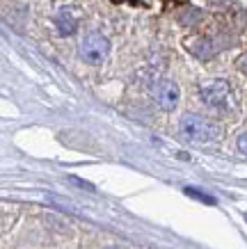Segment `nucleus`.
I'll return each instance as SVG.
<instances>
[{
	"mask_svg": "<svg viewBox=\"0 0 247 249\" xmlns=\"http://www.w3.org/2000/svg\"><path fill=\"white\" fill-rule=\"evenodd\" d=\"M179 128L186 140H190V142H195V144L215 142L222 135V128L217 124H213L206 117H199V114H183Z\"/></svg>",
	"mask_w": 247,
	"mask_h": 249,
	"instance_id": "1",
	"label": "nucleus"
},
{
	"mask_svg": "<svg viewBox=\"0 0 247 249\" xmlns=\"http://www.w3.org/2000/svg\"><path fill=\"white\" fill-rule=\"evenodd\" d=\"M199 96L209 107L217 112H231L236 107V96H233L231 85L227 80H209L199 87Z\"/></svg>",
	"mask_w": 247,
	"mask_h": 249,
	"instance_id": "2",
	"label": "nucleus"
},
{
	"mask_svg": "<svg viewBox=\"0 0 247 249\" xmlns=\"http://www.w3.org/2000/svg\"><path fill=\"white\" fill-rule=\"evenodd\" d=\"M110 53V41L101 32H90L80 41V57L87 64H101Z\"/></svg>",
	"mask_w": 247,
	"mask_h": 249,
	"instance_id": "3",
	"label": "nucleus"
},
{
	"mask_svg": "<svg viewBox=\"0 0 247 249\" xmlns=\"http://www.w3.org/2000/svg\"><path fill=\"white\" fill-rule=\"evenodd\" d=\"M151 96H153V101L158 103L160 110L172 112L174 107L179 106V98H181L179 85L172 83V80H156L151 85Z\"/></svg>",
	"mask_w": 247,
	"mask_h": 249,
	"instance_id": "4",
	"label": "nucleus"
},
{
	"mask_svg": "<svg viewBox=\"0 0 247 249\" xmlns=\"http://www.w3.org/2000/svg\"><path fill=\"white\" fill-rule=\"evenodd\" d=\"M55 28H57V32H60L62 37L74 35L76 28H78V16H76L69 7L60 9V12H57V16H55Z\"/></svg>",
	"mask_w": 247,
	"mask_h": 249,
	"instance_id": "5",
	"label": "nucleus"
},
{
	"mask_svg": "<svg viewBox=\"0 0 247 249\" xmlns=\"http://www.w3.org/2000/svg\"><path fill=\"white\" fill-rule=\"evenodd\" d=\"M192 53L197 55V57H202V60H210L213 55L220 51V46L213 41V39H209V37H202V39H197V41H192V44L188 46Z\"/></svg>",
	"mask_w": 247,
	"mask_h": 249,
	"instance_id": "6",
	"label": "nucleus"
},
{
	"mask_svg": "<svg viewBox=\"0 0 247 249\" xmlns=\"http://www.w3.org/2000/svg\"><path fill=\"white\" fill-rule=\"evenodd\" d=\"M186 192H188V195H190V196H197V199H202V201H206V204H213V199H210V196H206V195H202L199 190L186 188Z\"/></svg>",
	"mask_w": 247,
	"mask_h": 249,
	"instance_id": "7",
	"label": "nucleus"
},
{
	"mask_svg": "<svg viewBox=\"0 0 247 249\" xmlns=\"http://www.w3.org/2000/svg\"><path fill=\"white\" fill-rule=\"evenodd\" d=\"M238 149H240V153L247 156V133H243V135L238 137Z\"/></svg>",
	"mask_w": 247,
	"mask_h": 249,
	"instance_id": "8",
	"label": "nucleus"
},
{
	"mask_svg": "<svg viewBox=\"0 0 247 249\" xmlns=\"http://www.w3.org/2000/svg\"><path fill=\"white\" fill-rule=\"evenodd\" d=\"M238 69H240V71H243V73H245V76H247V53H245V55H243V57H240V60H238Z\"/></svg>",
	"mask_w": 247,
	"mask_h": 249,
	"instance_id": "9",
	"label": "nucleus"
}]
</instances>
